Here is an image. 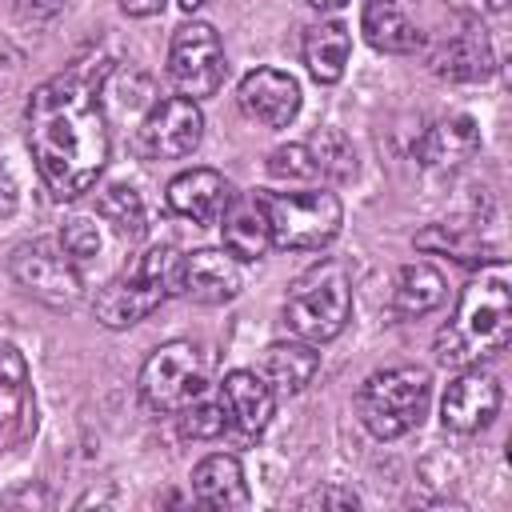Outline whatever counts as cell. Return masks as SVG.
<instances>
[{"mask_svg":"<svg viewBox=\"0 0 512 512\" xmlns=\"http://www.w3.org/2000/svg\"><path fill=\"white\" fill-rule=\"evenodd\" d=\"M8 272L28 296H36L48 308H72L84 292L80 264L64 252L60 236H40V240L16 244L8 256Z\"/></svg>","mask_w":512,"mask_h":512,"instance_id":"cell-7","label":"cell"},{"mask_svg":"<svg viewBox=\"0 0 512 512\" xmlns=\"http://www.w3.org/2000/svg\"><path fill=\"white\" fill-rule=\"evenodd\" d=\"M96 212H100V220H108L120 236H128V240H140L144 236V200H140V192L136 188H128V184H108L104 192H100V200H96Z\"/></svg>","mask_w":512,"mask_h":512,"instance_id":"cell-25","label":"cell"},{"mask_svg":"<svg viewBox=\"0 0 512 512\" xmlns=\"http://www.w3.org/2000/svg\"><path fill=\"white\" fill-rule=\"evenodd\" d=\"M228 200H232V188L216 168H188L168 184V208L188 216L192 224H216Z\"/></svg>","mask_w":512,"mask_h":512,"instance_id":"cell-15","label":"cell"},{"mask_svg":"<svg viewBox=\"0 0 512 512\" xmlns=\"http://www.w3.org/2000/svg\"><path fill=\"white\" fill-rule=\"evenodd\" d=\"M220 404H224V416H228V428L240 436V440H256L264 436V428L272 424V412H276V392L264 376L248 372V368H232L224 380H220Z\"/></svg>","mask_w":512,"mask_h":512,"instance_id":"cell-13","label":"cell"},{"mask_svg":"<svg viewBox=\"0 0 512 512\" xmlns=\"http://www.w3.org/2000/svg\"><path fill=\"white\" fill-rule=\"evenodd\" d=\"M16 204H20V188H16L12 172H8V164L0 160V220H8L16 212Z\"/></svg>","mask_w":512,"mask_h":512,"instance_id":"cell-33","label":"cell"},{"mask_svg":"<svg viewBox=\"0 0 512 512\" xmlns=\"http://www.w3.org/2000/svg\"><path fill=\"white\" fill-rule=\"evenodd\" d=\"M236 104L248 120L264 124V128H288L300 112V84L292 72L252 68L236 88Z\"/></svg>","mask_w":512,"mask_h":512,"instance_id":"cell-11","label":"cell"},{"mask_svg":"<svg viewBox=\"0 0 512 512\" xmlns=\"http://www.w3.org/2000/svg\"><path fill=\"white\" fill-rule=\"evenodd\" d=\"M448 8L464 12V16H492V12H504L508 0H444Z\"/></svg>","mask_w":512,"mask_h":512,"instance_id":"cell-34","label":"cell"},{"mask_svg":"<svg viewBox=\"0 0 512 512\" xmlns=\"http://www.w3.org/2000/svg\"><path fill=\"white\" fill-rule=\"evenodd\" d=\"M428 392H432V380H428L424 368H412V364L384 368V372H372L360 384L356 412H360L364 428L376 440H396V436L412 432L424 420Z\"/></svg>","mask_w":512,"mask_h":512,"instance_id":"cell-5","label":"cell"},{"mask_svg":"<svg viewBox=\"0 0 512 512\" xmlns=\"http://www.w3.org/2000/svg\"><path fill=\"white\" fill-rule=\"evenodd\" d=\"M308 8H340V4H348V0H304Z\"/></svg>","mask_w":512,"mask_h":512,"instance_id":"cell-36","label":"cell"},{"mask_svg":"<svg viewBox=\"0 0 512 512\" xmlns=\"http://www.w3.org/2000/svg\"><path fill=\"white\" fill-rule=\"evenodd\" d=\"M64 12V0H16V16L24 24H48Z\"/></svg>","mask_w":512,"mask_h":512,"instance_id":"cell-30","label":"cell"},{"mask_svg":"<svg viewBox=\"0 0 512 512\" xmlns=\"http://www.w3.org/2000/svg\"><path fill=\"white\" fill-rule=\"evenodd\" d=\"M224 44L216 36L212 24L204 20H188L172 32L168 44V76L176 84L180 96L188 100H204L216 96V88L224 84Z\"/></svg>","mask_w":512,"mask_h":512,"instance_id":"cell-9","label":"cell"},{"mask_svg":"<svg viewBox=\"0 0 512 512\" xmlns=\"http://www.w3.org/2000/svg\"><path fill=\"white\" fill-rule=\"evenodd\" d=\"M500 412V384L492 372H480V368H468L460 372L448 388H444V400H440V420L448 432H480L492 424V416Z\"/></svg>","mask_w":512,"mask_h":512,"instance_id":"cell-12","label":"cell"},{"mask_svg":"<svg viewBox=\"0 0 512 512\" xmlns=\"http://www.w3.org/2000/svg\"><path fill=\"white\" fill-rule=\"evenodd\" d=\"M512 336V272L496 256L464 284L456 316L436 332V360L464 368L504 352Z\"/></svg>","mask_w":512,"mask_h":512,"instance_id":"cell-2","label":"cell"},{"mask_svg":"<svg viewBox=\"0 0 512 512\" xmlns=\"http://www.w3.org/2000/svg\"><path fill=\"white\" fill-rule=\"evenodd\" d=\"M192 496L204 508H244L248 504V484L244 468L232 452H212L192 468Z\"/></svg>","mask_w":512,"mask_h":512,"instance_id":"cell-20","label":"cell"},{"mask_svg":"<svg viewBox=\"0 0 512 512\" xmlns=\"http://www.w3.org/2000/svg\"><path fill=\"white\" fill-rule=\"evenodd\" d=\"M116 4H120L128 16H140V20H144V16H156V12H164V0H116Z\"/></svg>","mask_w":512,"mask_h":512,"instance_id":"cell-35","label":"cell"},{"mask_svg":"<svg viewBox=\"0 0 512 512\" xmlns=\"http://www.w3.org/2000/svg\"><path fill=\"white\" fill-rule=\"evenodd\" d=\"M200 136H204V116H200L196 100H188V96H164V100H156L148 108L144 124L136 128V144L152 160L192 156L200 148Z\"/></svg>","mask_w":512,"mask_h":512,"instance_id":"cell-10","label":"cell"},{"mask_svg":"<svg viewBox=\"0 0 512 512\" xmlns=\"http://www.w3.org/2000/svg\"><path fill=\"white\" fill-rule=\"evenodd\" d=\"M228 428V416H224V404L220 396L216 400H204V392L180 408V432L188 440H216L220 432Z\"/></svg>","mask_w":512,"mask_h":512,"instance_id":"cell-27","label":"cell"},{"mask_svg":"<svg viewBox=\"0 0 512 512\" xmlns=\"http://www.w3.org/2000/svg\"><path fill=\"white\" fill-rule=\"evenodd\" d=\"M416 248L420 252H432V256H452L456 264H468V268H480L488 260H496V248L484 244L476 232L460 228V224H428L416 232Z\"/></svg>","mask_w":512,"mask_h":512,"instance_id":"cell-24","label":"cell"},{"mask_svg":"<svg viewBox=\"0 0 512 512\" xmlns=\"http://www.w3.org/2000/svg\"><path fill=\"white\" fill-rule=\"evenodd\" d=\"M244 288L240 260L224 248H196L192 256H180V292L196 304H228Z\"/></svg>","mask_w":512,"mask_h":512,"instance_id":"cell-14","label":"cell"},{"mask_svg":"<svg viewBox=\"0 0 512 512\" xmlns=\"http://www.w3.org/2000/svg\"><path fill=\"white\" fill-rule=\"evenodd\" d=\"M272 244L284 252H316L340 236L344 204L336 192L304 188V192H260Z\"/></svg>","mask_w":512,"mask_h":512,"instance_id":"cell-6","label":"cell"},{"mask_svg":"<svg viewBox=\"0 0 512 512\" xmlns=\"http://www.w3.org/2000/svg\"><path fill=\"white\" fill-rule=\"evenodd\" d=\"M60 244H64V252L84 268L96 252H100V232H96V224L92 220H84V216H76V220H68L64 224V232H60Z\"/></svg>","mask_w":512,"mask_h":512,"instance_id":"cell-29","label":"cell"},{"mask_svg":"<svg viewBox=\"0 0 512 512\" xmlns=\"http://www.w3.org/2000/svg\"><path fill=\"white\" fill-rule=\"evenodd\" d=\"M204 392V356L192 340L160 344L140 368V396L156 412H180Z\"/></svg>","mask_w":512,"mask_h":512,"instance_id":"cell-8","label":"cell"},{"mask_svg":"<svg viewBox=\"0 0 512 512\" xmlns=\"http://www.w3.org/2000/svg\"><path fill=\"white\" fill-rule=\"evenodd\" d=\"M176 4H180V8H184V12H196V8H200V4H204V0H176Z\"/></svg>","mask_w":512,"mask_h":512,"instance_id":"cell-37","label":"cell"},{"mask_svg":"<svg viewBox=\"0 0 512 512\" xmlns=\"http://www.w3.org/2000/svg\"><path fill=\"white\" fill-rule=\"evenodd\" d=\"M312 152V164H316V176H328V180H348L356 172V156H352V144L344 140L340 128H320L308 144Z\"/></svg>","mask_w":512,"mask_h":512,"instance_id":"cell-26","label":"cell"},{"mask_svg":"<svg viewBox=\"0 0 512 512\" xmlns=\"http://www.w3.org/2000/svg\"><path fill=\"white\" fill-rule=\"evenodd\" d=\"M304 504H320V508H356L360 496H356L352 488H336V484H328V488H316L312 496H304Z\"/></svg>","mask_w":512,"mask_h":512,"instance_id":"cell-32","label":"cell"},{"mask_svg":"<svg viewBox=\"0 0 512 512\" xmlns=\"http://www.w3.org/2000/svg\"><path fill=\"white\" fill-rule=\"evenodd\" d=\"M24 376H28L24 356H20L12 344H0V384H4V388H20Z\"/></svg>","mask_w":512,"mask_h":512,"instance_id":"cell-31","label":"cell"},{"mask_svg":"<svg viewBox=\"0 0 512 512\" xmlns=\"http://www.w3.org/2000/svg\"><path fill=\"white\" fill-rule=\"evenodd\" d=\"M304 64L316 84H336L352 56V32L340 20H320L304 28Z\"/></svg>","mask_w":512,"mask_h":512,"instance_id":"cell-21","label":"cell"},{"mask_svg":"<svg viewBox=\"0 0 512 512\" xmlns=\"http://www.w3.org/2000/svg\"><path fill=\"white\" fill-rule=\"evenodd\" d=\"M448 296V284L440 276V268L412 260L396 272V288H392V312L396 316H424L432 308H440Z\"/></svg>","mask_w":512,"mask_h":512,"instance_id":"cell-23","label":"cell"},{"mask_svg":"<svg viewBox=\"0 0 512 512\" xmlns=\"http://www.w3.org/2000/svg\"><path fill=\"white\" fill-rule=\"evenodd\" d=\"M220 232H224V252L236 256L240 264L260 260L272 248V232H268V216L256 196H232L228 208L220 212Z\"/></svg>","mask_w":512,"mask_h":512,"instance_id":"cell-17","label":"cell"},{"mask_svg":"<svg viewBox=\"0 0 512 512\" xmlns=\"http://www.w3.org/2000/svg\"><path fill=\"white\" fill-rule=\"evenodd\" d=\"M360 32L376 52H392V56L416 52L424 44V32L408 16V0H364Z\"/></svg>","mask_w":512,"mask_h":512,"instance_id":"cell-18","label":"cell"},{"mask_svg":"<svg viewBox=\"0 0 512 512\" xmlns=\"http://www.w3.org/2000/svg\"><path fill=\"white\" fill-rule=\"evenodd\" d=\"M320 372V352L308 340H276L264 348V380L272 392H304Z\"/></svg>","mask_w":512,"mask_h":512,"instance_id":"cell-22","label":"cell"},{"mask_svg":"<svg viewBox=\"0 0 512 512\" xmlns=\"http://www.w3.org/2000/svg\"><path fill=\"white\" fill-rule=\"evenodd\" d=\"M176 292H180V252L168 244H152L132 260V268H124L96 292V320L112 332L132 328Z\"/></svg>","mask_w":512,"mask_h":512,"instance_id":"cell-3","label":"cell"},{"mask_svg":"<svg viewBox=\"0 0 512 512\" xmlns=\"http://www.w3.org/2000/svg\"><path fill=\"white\" fill-rule=\"evenodd\" d=\"M268 172H272L276 180H312V176H316V164H312L308 144H280V148L268 156Z\"/></svg>","mask_w":512,"mask_h":512,"instance_id":"cell-28","label":"cell"},{"mask_svg":"<svg viewBox=\"0 0 512 512\" xmlns=\"http://www.w3.org/2000/svg\"><path fill=\"white\" fill-rule=\"evenodd\" d=\"M352 316V276L340 260H316L308 264L288 296H284V324L296 340L328 344L348 328Z\"/></svg>","mask_w":512,"mask_h":512,"instance_id":"cell-4","label":"cell"},{"mask_svg":"<svg viewBox=\"0 0 512 512\" xmlns=\"http://www.w3.org/2000/svg\"><path fill=\"white\" fill-rule=\"evenodd\" d=\"M108 64H76L44 80L28 100V152L56 200H76L108 160L100 84Z\"/></svg>","mask_w":512,"mask_h":512,"instance_id":"cell-1","label":"cell"},{"mask_svg":"<svg viewBox=\"0 0 512 512\" xmlns=\"http://www.w3.org/2000/svg\"><path fill=\"white\" fill-rule=\"evenodd\" d=\"M428 68H432L440 80H452V84L488 80V72H492L488 36L476 32V28H464V32H456V36H444V40L428 52Z\"/></svg>","mask_w":512,"mask_h":512,"instance_id":"cell-16","label":"cell"},{"mask_svg":"<svg viewBox=\"0 0 512 512\" xmlns=\"http://www.w3.org/2000/svg\"><path fill=\"white\" fill-rule=\"evenodd\" d=\"M480 148V128L472 116L456 112L436 120L420 140H416V160L424 168H460L464 160H472Z\"/></svg>","mask_w":512,"mask_h":512,"instance_id":"cell-19","label":"cell"}]
</instances>
